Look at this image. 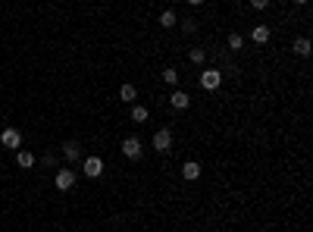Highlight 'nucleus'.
<instances>
[{
    "instance_id": "1",
    "label": "nucleus",
    "mask_w": 313,
    "mask_h": 232,
    "mask_svg": "<svg viewBox=\"0 0 313 232\" xmlns=\"http://www.w3.org/2000/svg\"><path fill=\"white\" fill-rule=\"evenodd\" d=\"M76 179H79V176H76L72 167H60L57 176H53V185H57V191H72V188H76Z\"/></svg>"
},
{
    "instance_id": "2",
    "label": "nucleus",
    "mask_w": 313,
    "mask_h": 232,
    "mask_svg": "<svg viewBox=\"0 0 313 232\" xmlns=\"http://www.w3.org/2000/svg\"><path fill=\"white\" fill-rule=\"evenodd\" d=\"M141 154H144L141 138H138V135H128V138L122 141V157H125V160H141Z\"/></svg>"
},
{
    "instance_id": "3",
    "label": "nucleus",
    "mask_w": 313,
    "mask_h": 232,
    "mask_svg": "<svg viewBox=\"0 0 313 232\" xmlns=\"http://www.w3.org/2000/svg\"><path fill=\"white\" fill-rule=\"evenodd\" d=\"M219 85H223V73H219V69H204V73H200V88H204V91H216Z\"/></svg>"
},
{
    "instance_id": "4",
    "label": "nucleus",
    "mask_w": 313,
    "mask_h": 232,
    "mask_svg": "<svg viewBox=\"0 0 313 232\" xmlns=\"http://www.w3.org/2000/svg\"><path fill=\"white\" fill-rule=\"evenodd\" d=\"M151 145H154V151L166 154V151L172 148V132H169V129H157V132H154V138H151Z\"/></svg>"
},
{
    "instance_id": "5",
    "label": "nucleus",
    "mask_w": 313,
    "mask_h": 232,
    "mask_svg": "<svg viewBox=\"0 0 313 232\" xmlns=\"http://www.w3.org/2000/svg\"><path fill=\"white\" fill-rule=\"evenodd\" d=\"M82 173L88 176V179H97V176L103 173V160L100 157H82Z\"/></svg>"
},
{
    "instance_id": "6",
    "label": "nucleus",
    "mask_w": 313,
    "mask_h": 232,
    "mask_svg": "<svg viewBox=\"0 0 313 232\" xmlns=\"http://www.w3.org/2000/svg\"><path fill=\"white\" fill-rule=\"evenodd\" d=\"M0 145L10 148V151H19V145H22V132H19V129H4V132H0Z\"/></svg>"
},
{
    "instance_id": "7",
    "label": "nucleus",
    "mask_w": 313,
    "mask_h": 232,
    "mask_svg": "<svg viewBox=\"0 0 313 232\" xmlns=\"http://www.w3.org/2000/svg\"><path fill=\"white\" fill-rule=\"evenodd\" d=\"M63 157L69 160V163H79V160H82V145H79V141H66V145H63Z\"/></svg>"
},
{
    "instance_id": "8",
    "label": "nucleus",
    "mask_w": 313,
    "mask_h": 232,
    "mask_svg": "<svg viewBox=\"0 0 313 232\" xmlns=\"http://www.w3.org/2000/svg\"><path fill=\"white\" fill-rule=\"evenodd\" d=\"M200 173H204V170H200V163H197V160H188V163H182V176H185L188 182L200 179Z\"/></svg>"
},
{
    "instance_id": "9",
    "label": "nucleus",
    "mask_w": 313,
    "mask_h": 232,
    "mask_svg": "<svg viewBox=\"0 0 313 232\" xmlns=\"http://www.w3.org/2000/svg\"><path fill=\"white\" fill-rule=\"evenodd\" d=\"M169 104H172V110H188L191 97H188L185 91H172V94H169Z\"/></svg>"
},
{
    "instance_id": "10",
    "label": "nucleus",
    "mask_w": 313,
    "mask_h": 232,
    "mask_svg": "<svg viewBox=\"0 0 313 232\" xmlns=\"http://www.w3.org/2000/svg\"><path fill=\"white\" fill-rule=\"evenodd\" d=\"M251 41H254V44H269V25H254Z\"/></svg>"
},
{
    "instance_id": "11",
    "label": "nucleus",
    "mask_w": 313,
    "mask_h": 232,
    "mask_svg": "<svg viewBox=\"0 0 313 232\" xmlns=\"http://www.w3.org/2000/svg\"><path fill=\"white\" fill-rule=\"evenodd\" d=\"M16 167L31 170V167H34V154H31V151H16Z\"/></svg>"
},
{
    "instance_id": "12",
    "label": "nucleus",
    "mask_w": 313,
    "mask_h": 232,
    "mask_svg": "<svg viewBox=\"0 0 313 232\" xmlns=\"http://www.w3.org/2000/svg\"><path fill=\"white\" fill-rule=\"evenodd\" d=\"M294 53H298V57H310V38L307 35H301V38H294Z\"/></svg>"
},
{
    "instance_id": "13",
    "label": "nucleus",
    "mask_w": 313,
    "mask_h": 232,
    "mask_svg": "<svg viewBox=\"0 0 313 232\" xmlns=\"http://www.w3.org/2000/svg\"><path fill=\"white\" fill-rule=\"evenodd\" d=\"M135 97H138V88H135V85H128V82H125V85H119V101L132 104Z\"/></svg>"
},
{
    "instance_id": "14",
    "label": "nucleus",
    "mask_w": 313,
    "mask_h": 232,
    "mask_svg": "<svg viewBox=\"0 0 313 232\" xmlns=\"http://www.w3.org/2000/svg\"><path fill=\"white\" fill-rule=\"evenodd\" d=\"M128 116H132V122H147V119H151V113H147V107H144V104H135Z\"/></svg>"
},
{
    "instance_id": "15",
    "label": "nucleus",
    "mask_w": 313,
    "mask_h": 232,
    "mask_svg": "<svg viewBox=\"0 0 313 232\" xmlns=\"http://www.w3.org/2000/svg\"><path fill=\"white\" fill-rule=\"evenodd\" d=\"M176 22H179V13H176V10H163V13H160V25H163V28H172Z\"/></svg>"
},
{
    "instance_id": "16",
    "label": "nucleus",
    "mask_w": 313,
    "mask_h": 232,
    "mask_svg": "<svg viewBox=\"0 0 313 232\" xmlns=\"http://www.w3.org/2000/svg\"><path fill=\"white\" fill-rule=\"evenodd\" d=\"M188 60H191L194 66H204V63H207V50H204V47H191V50H188Z\"/></svg>"
},
{
    "instance_id": "17",
    "label": "nucleus",
    "mask_w": 313,
    "mask_h": 232,
    "mask_svg": "<svg viewBox=\"0 0 313 232\" xmlns=\"http://www.w3.org/2000/svg\"><path fill=\"white\" fill-rule=\"evenodd\" d=\"M241 44H245V38H241L238 31H232L229 38H226V47H229V50H241Z\"/></svg>"
},
{
    "instance_id": "18",
    "label": "nucleus",
    "mask_w": 313,
    "mask_h": 232,
    "mask_svg": "<svg viewBox=\"0 0 313 232\" xmlns=\"http://www.w3.org/2000/svg\"><path fill=\"white\" fill-rule=\"evenodd\" d=\"M163 82H166L169 88H176V85H179V73H176L172 66H166V69H163Z\"/></svg>"
},
{
    "instance_id": "19",
    "label": "nucleus",
    "mask_w": 313,
    "mask_h": 232,
    "mask_svg": "<svg viewBox=\"0 0 313 232\" xmlns=\"http://www.w3.org/2000/svg\"><path fill=\"white\" fill-rule=\"evenodd\" d=\"M179 25H182V31H185V35H194V31H197V19H191V16H185Z\"/></svg>"
},
{
    "instance_id": "20",
    "label": "nucleus",
    "mask_w": 313,
    "mask_h": 232,
    "mask_svg": "<svg viewBox=\"0 0 313 232\" xmlns=\"http://www.w3.org/2000/svg\"><path fill=\"white\" fill-rule=\"evenodd\" d=\"M251 7H254V10H266L269 0H251Z\"/></svg>"
},
{
    "instance_id": "21",
    "label": "nucleus",
    "mask_w": 313,
    "mask_h": 232,
    "mask_svg": "<svg viewBox=\"0 0 313 232\" xmlns=\"http://www.w3.org/2000/svg\"><path fill=\"white\" fill-rule=\"evenodd\" d=\"M44 167H57V157H53V154H44Z\"/></svg>"
},
{
    "instance_id": "22",
    "label": "nucleus",
    "mask_w": 313,
    "mask_h": 232,
    "mask_svg": "<svg viewBox=\"0 0 313 232\" xmlns=\"http://www.w3.org/2000/svg\"><path fill=\"white\" fill-rule=\"evenodd\" d=\"M188 4H191V7H200V4H204V0H188Z\"/></svg>"
},
{
    "instance_id": "23",
    "label": "nucleus",
    "mask_w": 313,
    "mask_h": 232,
    "mask_svg": "<svg viewBox=\"0 0 313 232\" xmlns=\"http://www.w3.org/2000/svg\"><path fill=\"white\" fill-rule=\"evenodd\" d=\"M294 4H307V0H294Z\"/></svg>"
}]
</instances>
